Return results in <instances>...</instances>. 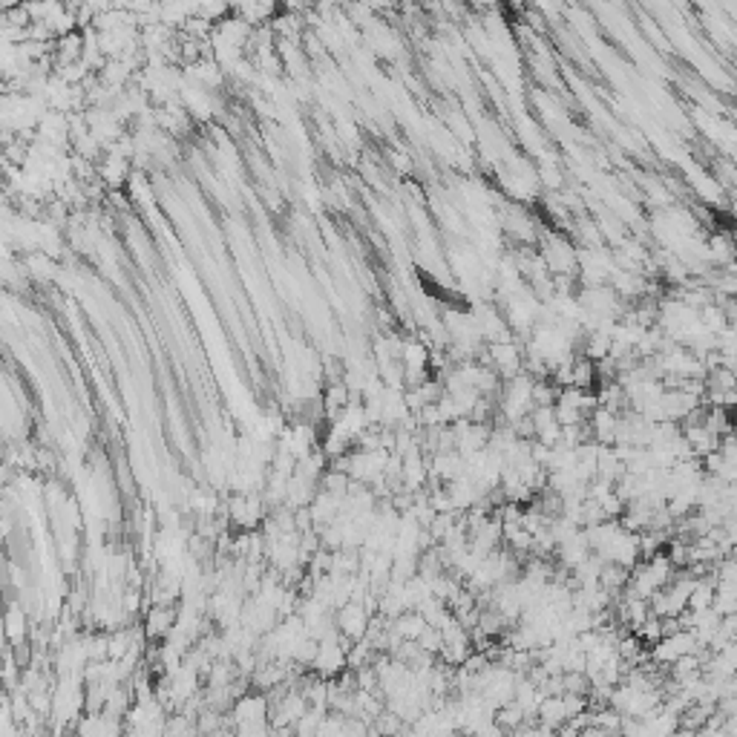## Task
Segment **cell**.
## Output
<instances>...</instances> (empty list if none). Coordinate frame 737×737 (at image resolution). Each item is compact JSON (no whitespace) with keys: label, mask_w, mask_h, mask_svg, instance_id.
<instances>
[{"label":"cell","mask_w":737,"mask_h":737,"mask_svg":"<svg viewBox=\"0 0 737 737\" xmlns=\"http://www.w3.org/2000/svg\"><path fill=\"white\" fill-rule=\"evenodd\" d=\"M533 378L528 372L519 374V378L507 381V389L502 392V403H499V412L504 415L507 427H516L519 420L530 418L533 415Z\"/></svg>","instance_id":"6da1fadb"},{"label":"cell","mask_w":737,"mask_h":737,"mask_svg":"<svg viewBox=\"0 0 737 737\" xmlns=\"http://www.w3.org/2000/svg\"><path fill=\"white\" fill-rule=\"evenodd\" d=\"M697 651H700L697 637L691 634V631L680 628V631H674V634H666L657 645H651V663L654 666H674L677 659L697 654Z\"/></svg>","instance_id":"7a4b0ae2"},{"label":"cell","mask_w":737,"mask_h":737,"mask_svg":"<svg viewBox=\"0 0 737 737\" xmlns=\"http://www.w3.org/2000/svg\"><path fill=\"white\" fill-rule=\"evenodd\" d=\"M349 649L352 645H343V634L335 631L332 637H326L318 642V654L311 659V668L318 671L320 677H335L340 674L345 666H349Z\"/></svg>","instance_id":"3957f363"},{"label":"cell","mask_w":737,"mask_h":737,"mask_svg":"<svg viewBox=\"0 0 737 737\" xmlns=\"http://www.w3.org/2000/svg\"><path fill=\"white\" fill-rule=\"evenodd\" d=\"M271 720V703L265 695H243L231 709L228 726L243 729V726H265Z\"/></svg>","instance_id":"277c9868"},{"label":"cell","mask_w":737,"mask_h":737,"mask_svg":"<svg viewBox=\"0 0 737 737\" xmlns=\"http://www.w3.org/2000/svg\"><path fill=\"white\" fill-rule=\"evenodd\" d=\"M487 357H490V369L499 374V378L513 381V378H519V374H524V369H521L524 366V355H521V349L513 340L490 343Z\"/></svg>","instance_id":"5b68a950"},{"label":"cell","mask_w":737,"mask_h":737,"mask_svg":"<svg viewBox=\"0 0 737 737\" xmlns=\"http://www.w3.org/2000/svg\"><path fill=\"white\" fill-rule=\"evenodd\" d=\"M306 712H309V700L303 691H285V695H280L274 709H271V723L280 732H291Z\"/></svg>","instance_id":"8992f818"},{"label":"cell","mask_w":737,"mask_h":737,"mask_svg":"<svg viewBox=\"0 0 737 737\" xmlns=\"http://www.w3.org/2000/svg\"><path fill=\"white\" fill-rule=\"evenodd\" d=\"M335 625H337V631H340V634H343L345 640H352V642L366 640L369 628H372L369 608H366L364 603H349V605H343V608L335 613Z\"/></svg>","instance_id":"52a82bcc"},{"label":"cell","mask_w":737,"mask_h":737,"mask_svg":"<svg viewBox=\"0 0 737 737\" xmlns=\"http://www.w3.org/2000/svg\"><path fill=\"white\" fill-rule=\"evenodd\" d=\"M127 726H122V717H113L107 712H89L75 726V737H124Z\"/></svg>","instance_id":"ba28073f"},{"label":"cell","mask_w":737,"mask_h":737,"mask_svg":"<svg viewBox=\"0 0 737 737\" xmlns=\"http://www.w3.org/2000/svg\"><path fill=\"white\" fill-rule=\"evenodd\" d=\"M228 516H231V521L236 524V528L253 530L265 516V502L260 499V495H251V493L248 495H234L231 504H228Z\"/></svg>","instance_id":"9c48e42d"},{"label":"cell","mask_w":737,"mask_h":737,"mask_svg":"<svg viewBox=\"0 0 737 737\" xmlns=\"http://www.w3.org/2000/svg\"><path fill=\"white\" fill-rule=\"evenodd\" d=\"M556 556H559L562 567L570 570V574H574V570H576L579 565L588 562L591 556H594V550H591V541H588V536H585V530L576 533L574 539H567L565 545L556 548Z\"/></svg>","instance_id":"30bf717a"},{"label":"cell","mask_w":737,"mask_h":737,"mask_svg":"<svg viewBox=\"0 0 737 737\" xmlns=\"http://www.w3.org/2000/svg\"><path fill=\"white\" fill-rule=\"evenodd\" d=\"M176 622H179V616L170 605H153L144 620V637L147 640H168L173 634Z\"/></svg>","instance_id":"8fae6325"},{"label":"cell","mask_w":737,"mask_h":737,"mask_svg":"<svg viewBox=\"0 0 737 737\" xmlns=\"http://www.w3.org/2000/svg\"><path fill=\"white\" fill-rule=\"evenodd\" d=\"M427 628H429L427 620H424V616H420L418 611H406V613L398 616V620H392V631H395V634H398L403 642H418L420 634H424Z\"/></svg>","instance_id":"7c38bea8"},{"label":"cell","mask_w":737,"mask_h":737,"mask_svg":"<svg viewBox=\"0 0 737 737\" xmlns=\"http://www.w3.org/2000/svg\"><path fill=\"white\" fill-rule=\"evenodd\" d=\"M714 611L720 616H734L737 613V585L734 582H720L714 591Z\"/></svg>","instance_id":"4fadbf2b"},{"label":"cell","mask_w":737,"mask_h":737,"mask_svg":"<svg viewBox=\"0 0 737 737\" xmlns=\"http://www.w3.org/2000/svg\"><path fill=\"white\" fill-rule=\"evenodd\" d=\"M98 173H101V179L107 185H113V188H118V185H124V179H127V173H130V168H127V161L122 159V156H107L101 161V168H98Z\"/></svg>","instance_id":"5bb4252c"},{"label":"cell","mask_w":737,"mask_h":737,"mask_svg":"<svg viewBox=\"0 0 737 737\" xmlns=\"http://www.w3.org/2000/svg\"><path fill=\"white\" fill-rule=\"evenodd\" d=\"M164 737H199V726L188 712L173 714L168 717V723H164Z\"/></svg>","instance_id":"9a60e30c"},{"label":"cell","mask_w":737,"mask_h":737,"mask_svg":"<svg viewBox=\"0 0 737 737\" xmlns=\"http://www.w3.org/2000/svg\"><path fill=\"white\" fill-rule=\"evenodd\" d=\"M495 723H499L504 732H521L524 723H528V714H524L516 703H507L495 712Z\"/></svg>","instance_id":"2e32d148"},{"label":"cell","mask_w":737,"mask_h":737,"mask_svg":"<svg viewBox=\"0 0 737 737\" xmlns=\"http://www.w3.org/2000/svg\"><path fill=\"white\" fill-rule=\"evenodd\" d=\"M418 645L420 649H424L427 654H441V649H444V634L438 628H427L424 634H420V640H418Z\"/></svg>","instance_id":"e0dca14e"},{"label":"cell","mask_w":737,"mask_h":737,"mask_svg":"<svg viewBox=\"0 0 737 737\" xmlns=\"http://www.w3.org/2000/svg\"><path fill=\"white\" fill-rule=\"evenodd\" d=\"M6 631H9V637L14 640V645H21V642H23V637H26V620H23V613H21L18 608H12Z\"/></svg>","instance_id":"ac0fdd59"},{"label":"cell","mask_w":737,"mask_h":737,"mask_svg":"<svg viewBox=\"0 0 737 737\" xmlns=\"http://www.w3.org/2000/svg\"><path fill=\"white\" fill-rule=\"evenodd\" d=\"M473 737H507V732H504V729H502L499 723H495V720H490V723H484V726H481V729H478V732H475Z\"/></svg>","instance_id":"d6986e66"},{"label":"cell","mask_w":737,"mask_h":737,"mask_svg":"<svg viewBox=\"0 0 737 737\" xmlns=\"http://www.w3.org/2000/svg\"><path fill=\"white\" fill-rule=\"evenodd\" d=\"M734 427H737V412H734Z\"/></svg>","instance_id":"ffe728a7"}]
</instances>
